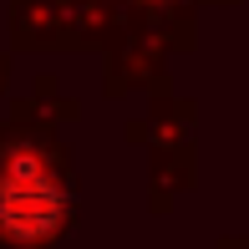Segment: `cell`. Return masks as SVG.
<instances>
[{
  "mask_svg": "<svg viewBox=\"0 0 249 249\" xmlns=\"http://www.w3.org/2000/svg\"><path fill=\"white\" fill-rule=\"evenodd\" d=\"M66 224V194L41 163H16L0 173V234L16 244H46Z\"/></svg>",
  "mask_w": 249,
  "mask_h": 249,
  "instance_id": "cell-1",
  "label": "cell"
}]
</instances>
